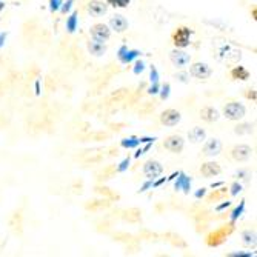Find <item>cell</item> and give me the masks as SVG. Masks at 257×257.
Returning a JSON list of instances; mask_svg holds the SVG:
<instances>
[{
	"mask_svg": "<svg viewBox=\"0 0 257 257\" xmlns=\"http://www.w3.org/2000/svg\"><path fill=\"white\" fill-rule=\"evenodd\" d=\"M88 50H89V53L91 54H94V56H102V54H105V51H106V46H105V43H102V42H89L88 43Z\"/></svg>",
	"mask_w": 257,
	"mask_h": 257,
	"instance_id": "cell-18",
	"label": "cell"
},
{
	"mask_svg": "<svg viewBox=\"0 0 257 257\" xmlns=\"http://www.w3.org/2000/svg\"><path fill=\"white\" fill-rule=\"evenodd\" d=\"M220 151H222V144L219 139H209L203 147V154L208 157H214L220 154Z\"/></svg>",
	"mask_w": 257,
	"mask_h": 257,
	"instance_id": "cell-11",
	"label": "cell"
},
{
	"mask_svg": "<svg viewBox=\"0 0 257 257\" xmlns=\"http://www.w3.org/2000/svg\"><path fill=\"white\" fill-rule=\"evenodd\" d=\"M246 97H248V99H252V100H255V92H254V89H248V92H246Z\"/></svg>",
	"mask_w": 257,
	"mask_h": 257,
	"instance_id": "cell-26",
	"label": "cell"
},
{
	"mask_svg": "<svg viewBox=\"0 0 257 257\" xmlns=\"http://www.w3.org/2000/svg\"><path fill=\"white\" fill-rule=\"evenodd\" d=\"M162 173H163V167H162V163L157 162V160H148L144 165V174L148 179H156Z\"/></svg>",
	"mask_w": 257,
	"mask_h": 257,
	"instance_id": "cell-9",
	"label": "cell"
},
{
	"mask_svg": "<svg viewBox=\"0 0 257 257\" xmlns=\"http://www.w3.org/2000/svg\"><path fill=\"white\" fill-rule=\"evenodd\" d=\"M220 171H222V168H220V165H219L217 162H206V163H203V165L200 167V173H202V176H205V177H214V176H219Z\"/></svg>",
	"mask_w": 257,
	"mask_h": 257,
	"instance_id": "cell-14",
	"label": "cell"
},
{
	"mask_svg": "<svg viewBox=\"0 0 257 257\" xmlns=\"http://www.w3.org/2000/svg\"><path fill=\"white\" fill-rule=\"evenodd\" d=\"M139 144V140H136V139H130V142L128 140H123V147H134V145H137Z\"/></svg>",
	"mask_w": 257,
	"mask_h": 257,
	"instance_id": "cell-23",
	"label": "cell"
},
{
	"mask_svg": "<svg viewBox=\"0 0 257 257\" xmlns=\"http://www.w3.org/2000/svg\"><path fill=\"white\" fill-rule=\"evenodd\" d=\"M88 11H89L91 16L100 17V16L106 14V11H108V4L100 2V0H91V2L88 4Z\"/></svg>",
	"mask_w": 257,
	"mask_h": 257,
	"instance_id": "cell-13",
	"label": "cell"
},
{
	"mask_svg": "<svg viewBox=\"0 0 257 257\" xmlns=\"http://www.w3.org/2000/svg\"><path fill=\"white\" fill-rule=\"evenodd\" d=\"M71 4H74V0H68V4H65V7H63V13L69 10V7H71Z\"/></svg>",
	"mask_w": 257,
	"mask_h": 257,
	"instance_id": "cell-29",
	"label": "cell"
},
{
	"mask_svg": "<svg viewBox=\"0 0 257 257\" xmlns=\"http://www.w3.org/2000/svg\"><path fill=\"white\" fill-rule=\"evenodd\" d=\"M163 147L165 150L174 153V154H179L183 151V147H185V140L182 136L179 134H173V136H168L165 140H163Z\"/></svg>",
	"mask_w": 257,
	"mask_h": 257,
	"instance_id": "cell-5",
	"label": "cell"
},
{
	"mask_svg": "<svg viewBox=\"0 0 257 257\" xmlns=\"http://www.w3.org/2000/svg\"><path fill=\"white\" fill-rule=\"evenodd\" d=\"M232 229H234V226H232V223L229 225H223L217 229H214L211 234H208L206 237V243L209 246H219L220 243H223L226 240V237L232 232Z\"/></svg>",
	"mask_w": 257,
	"mask_h": 257,
	"instance_id": "cell-1",
	"label": "cell"
},
{
	"mask_svg": "<svg viewBox=\"0 0 257 257\" xmlns=\"http://www.w3.org/2000/svg\"><path fill=\"white\" fill-rule=\"evenodd\" d=\"M168 94H170V85L167 83L165 86H163V92H162V99H167V97H168Z\"/></svg>",
	"mask_w": 257,
	"mask_h": 257,
	"instance_id": "cell-24",
	"label": "cell"
},
{
	"mask_svg": "<svg viewBox=\"0 0 257 257\" xmlns=\"http://www.w3.org/2000/svg\"><path fill=\"white\" fill-rule=\"evenodd\" d=\"M109 27H111V30H114L115 33H123V31H126V28H128V22H126V19H125L122 14H114V16L109 19Z\"/></svg>",
	"mask_w": 257,
	"mask_h": 257,
	"instance_id": "cell-12",
	"label": "cell"
},
{
	"mask_svg": "<svg viewBox=\"0 0 257 257\" xmlns=\"http://www.w3.org/2000/svg\"><path fill=\"white\" fill-rule=\"evenodd\" d=\"M131 0H106V4L114 8H126Z\"/></svg>",
	"mask_w": 257,
	"mask_h": 257,
	"instance_id": "cell-20",
	"label": "cell"
},
{
	"mask_svg": "<svg viewBox=\"0 0 257 257\" xmlns=\"http://www.w3.org/2000/svg\"><path fill=\"white\" fill-rule=\"evenodd\" d=\"M223 114H225V117L229 120H240L245 117L246 108L239 102H229L223 106Z\"/></svg>",
	"mask_w": 257,
	"mask_h": 257,
	"instance_id": "cell-2",
	"label": "cell"
},
{
	"mask_svg": "<svg viewBox=\"0 0 257 257\" xmlns=\"http://www.w3.org/2000/svg\"><path fill=\"white\" fill-rule=\"evenodd\" d=\"M252 150L248 145H237L231 150V157L236 162H246L251 157Z\"/></svg>",
	"mask_w": 257,
	"mask_h": 257,
	"instance_id": "cell-10",
	"label": "cell"
},
{
	"mask_svg": "<svg viewBox=\"0 0 257 257\" xmlns=\"http://www.w3.org/2000/svg\"><path fill=\"white\" fill-rule=\"evenodd\" d=\"M89 33H91L92 40L102 42V43H105L111 37V30L108 25H105V23H96V25H92Z\"/></svg>",
	"mask_w": 257,
	"mask_h": 257,
	"instance_id": "cell-4",
	"label": "cell"
},
{
	"mask_svg": "<svg viewBox=\"0 0 257 257\" xmlns=\"http://www.w3.org/2000/svg\"><path fill=\"white\" fill-rule=\"evenodd\" d=\"M59 5H60V0H51V11L57 10Z\"/></svg>",
	"mask_w": 257,
	"mask_h": 257,
	"instance_id": "cell-25",
	"label": "cell"
},
{
	"mask_svg": "<svg viewBox=\"0 0 257 257\" xmlns=\"http://www.w3.org/2000/svg\"><path fill=\"white\" fill-rule=\"evenodd\" d=\"M236 134H249L251 131H252V126L249 125V123H243V125H239V126H236Z\"/></svg>",
	"mask_w": 257,
	"mask_h": 257,
	"instance_id": "cell-22",
	"label": "cell"
},
{
	"mask_svg": "<svg viewBox=\"0 0 257 257\" xmlns=\"http://www.w3.org/2000/svg\"><path fill=\"white\" fill-rule=\"evenodd\" d=\"M191 34L193 31L188 27H179L173 33V43L176 45V48H186L190 45Z\"/></svg>",
	"mask_w": 257,
	"mask_h": 257,
	"instance_id": "cell-3",
	"label": "cell"
},
{
	"mask_svg": "<svg viewBox=\"0 0 257 257\" xmlns=\"http://www.w3.org/2000/svg\"><path fill=\"white\" fill-rule=\"evenodd\" d=\"M182 119V115L179 111L176 109H165L162 114H160V122L162 125H165V126H176Z\"/></svg>",
	"mask_w": 257,
	"mask_h": 257,
	"instance_id": "cell-8",
	"label": "cell"
},
{
	"mask_svg": "<svg viewBox=\"0 0 257 257\" xmlns=\"http://www.w3.org/2000/svg\"><path fill=\"white\" fill-rule=\"evenodd\" d=\"M190 74L196 79H200V80H205L208 77H211L213 71H211V68H209L206 63H202V62H196L191 65L190 68Z\"/></svg>",
	"mask_w": 257,
	"mask_h": 257,
	"instance_id": "cell-6",
	"label": "cell"
},
{
	"mask_svg": "<svg viewBox=\"0 0 257 257\" xmlns=\"http://www.w3.org/2000/svg\"><path fill=\"white\" fill-rule=\"evenodd\" d=\"M242 239H243V243L246 245V246H255V239H257V236H255V231L252 229H246V231H243L242 232Z\"/></svg>",
	"mask_w": 257,
	"mask_h": 257,
	"instance_id": "cell-19",
	"label": "cell"
},
{
	"mask_svg": "<svg viewBox=\"0 0 257 257\" xmlns=\"http://www.w3.org/2000/svg\"><path fill=\"white\" fill-rule=\"evenodd\" d=\"M231 77L236 79V80H248L249 79V71L245 66H236L231 69Z\"/></svg>",
	"mask_w": 257,
	"mask_h": 257,
	"instance_id": "cell-17",
	"label": "cell"
},
{
	"mask_svg": "<svg viewBox=\"0 0 257 257\" xmlns=\"http://www.w3.org/2000/svg\"><path fill=\"white\" fill-rule=\"evenodd\" d=\"M76 20H77V14L73 13L71 17L68 19V23H66V27H68V31H69V33H73V31L76 30Z\"/></svg>",
	"mask_w": 257,
	"mask_h": 257,
	"instance_id": "cell-21",
	"label": "cell"
},
{
	"mask_svg": "<svg viewBox=\"0 0 257 257\" xmlns=\"http://www.w3.org/2000/svg\"><path fill=\"white\" fill-rule=\"evenodd\" d=\"M205 137H206V133H205V130H203V128H200V126H194V128L188 133V139L191 140L193 144L203 142Z\"/></svg>",
	"mask_w": 257,
	"mask_h": 257,
	"instance_id": "cell-16",
	"label": "cell"
},
{
	"mask_svg": "<svg viewBox=\"0 0 257 257\" xmlns=\"http://www.w3.org/2000/svg\"><path fill=\"white\" fill-rule=\"evenodd\" d=\"M240 191V185H237V183H234V185H232V194H237Z\"/></svg>",
	"mask_w": 257,
	"mask_h": 257,
	"instance_id": "cell-27",
	"label": "cell"
},
{
	"mask_svg": "<svg viewBox=\"0 0 257 257\" xmlns=\"http://www.w3.org/2000/svg\"><path fill=\"white\" fill-rule=\"evenodd\" d=\"M151 77H153L154 82H157V71H156V68H154V66L151 68Z\"/></svg>",
	"mask_w": 257,
	"mask_h": 257,
	"instance_id": "cell-28",
	"label": "cell"
},
{
	"mask_svg": "<svg viewBox=\"0 0 257 257\" xmlns=\"http://www.w3.org/2000/svg\"><path fill=\"white\" fill-rule=\"evenodd\" d=\"M170 59L173 62V65H176L177 68H185L186 65H190L191 62V56L188 53H185L183 48H176L170 53Z\"/></svg>",
	"mask_w": 257,
	"mask_h": 257,
	"instance_id": "cell-7",
	"label": "cell"
},
{
	"mask_svg": "<svg viewBox=\"0 0 257 257\" xmlns=\"http://www.w3.org/2000/svg\"><path fill=\"white\" fill-rule=\"evenodd\" d=\"M200 119L208 123H213L219 119V111L213 106H203L200 109Z\"/></svg>",
	"mask_w": 257,
	"mask_h": 257,
	"instance_id": "cell-15",
	"label": "cell"
}]
</instances>
